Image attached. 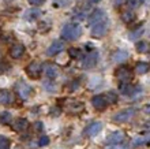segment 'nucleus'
Segmentation results:
<instances>
[{"instance_id": "4be33fe9", "label": "nucleus", "mask_w": 150, "mask_h": 149, "mask_svg": "<svg viewBox=\"0 0 150 149\" xmlns=\"http://www.w3.org/2000/svg\"><path fill=\"white\" fill-rule=\"evenodd\" d=\"M41 15V11L40 10H28V11L25 12V18L28 21H34V19H37L38 16Z\"/></svg>"}, {"instance_id": "f3484780", "label": "nucleus", "mask_w": 150, "mask_h": 149, "mask_svg": "<svg viewBox=\"0 0 150 149\" xmlns=\"http://www.w3.org/2000/svg\"><path fill=\"white\" fill-rule=\"evenodd\" d=\"M14 101V97H12L11 92H8V90H0V104H3V106H10L12 104Z\"/></svg>"}, {"instance_id": "aec40b11", "label": "nucleus", "mask_w": 150, "mask_h": 149, "mask_svg": "<svg viewBox=\"0 0 150 149\" xmlns=\"http://www.w3.org/2000/svg\"><path fill=\"white\" fill-rule=\"evenodd\" d=\"M87 11H89V6H81V7H78V8H75L74 10V16L76 18V19L82 21V19L86 18Z\"/></svg>"}, {"instance_id": "dca6fc26", "label": "nucleus", "mask_w": 150, "mask_h": 149, "mask_svg": "<svg viewBox=\"0 0 150 149\" xmlns=\"http://www.w3.org/2000/svg\"><path fill=\"white\" fill-rule=\"evenodd\" d=\"M45 74L49 78V81L55 79L57 75H59V68L56 64H51V63H47L45 64Z\"/></svg>"}, {"instance_id": "ea45409f", "label": "nucleus", "mask_w": 150, "mask_h": 149, "mask_svg": "<svg viewBox=\"0 0 150 149\" xmlns=\"http://www.w3.org/2000/svg\"><path fill=\"white\" fill-rule=\"evenodd\" d=\"M15 149H23V148H21V146H16V148Z\"/></svg>"}, {"instance_id": "2eb2a0df", "label": "nucleus", "mask_w": 150, "mask_h": 149, "mask_svg": "<svg viewBox=\"0 0 150 149\" xmlns=\"http://www.w3.org/2000/svg\"><path fill=\"white\" fill-rule=\"evenodd\" d=\"M28 127H29V120L25 118H18L12 123V129L18 131V133H22L25 130H28Z\"/></svg>"}, {"instance_id": "72a5a7b5", "label": "nucleus", "mask_w": 150, "mask_h": 149, "mask_svg": "<svg viewBox=\"0 0 150 149\" xmlns=\"http://www.w3.org/2000/svg\"><path fill=\"white\" fill-rule=\"evenodd\" d=\"M8 71H10V64H7V63H4V62H0V74H6Z\"/></svg>"}, {"instance_id": "c756f323", "label": "nucleus", "mask_w": 150, "mask_h": 149, "mask_svg": "<svg viewBox=\"0 0 150 149\" xmlns=\"http://www.w3.org/2000/svg\"><path fill=\"white\" fill-rule=\"evenodd\" d=\"M78 88H79V81H78V79L71 81V82L67 85V90H68V92H75Z\"/></svg>"}, {"instance_id": "e433bc0d", "label": "nucleus", "mask_w": 150, "mask_h": 149, "mask_svg": "<svg viewBox=\"0 0 150 149\" xmlns=\"http://www.w3.org/2000/svg\"><path fill=\"white\" fill-rule=\"evenodd\" d=\"M123 3H124V0H113V6H115L116 8H119Z\"/></svg>"}, {"instance_id": "20e7f679", "label": "nucleus", "mask_w": 150, "mask_h": 149, "mask_svg": "<svg viewBox=\"0 0 150 149\" xmlns=\"http://www.w3.org/2000/svg\"><path fill=\"white\" fill-rule=\"evenodd\" d=\"M115 77L122 83H130L131 79H132V71L127 66H120L115 73Z\"/></svg>"}, {"instance_id": "393cba45", "label": "nucleus", "mask_w": 150, "mask_h": 149, "mask_svg": "<svg viewBox=\"0 0 150 149\" xmlns=\"http://www.w3.org/2000/svg\"><path fill=\"white\" fill-rule=\"evenodd\" d=\"M104 98H105L108 106L109 104H115V103L117 101V94L115 93V92H112V90H109V92H107V94H104Z\"/></svg>"}, {"instance_id": "6ab92c4d", "label": "nucleus", "mask_w": 150, "mask_h": 149, "mask_svg": "<svg viewBox=\"0 0 150 149\" xmlns=\"http://www.w3.org/2000/svg\"><path fill=\"white\" fill-rule=\"evenodd\" d=\"M137 89H138V88L132 86L131 83H120V86H119V90H120L123 94H126V96H132V94L137 92Z\"/></svg>"}, {"instance_id": "473e14b6", "label": "nucleus", "mask_w": 150, "mask_h": 149, "mask_svg": "<svg viewBox=\"0 0 150 149\" xmlns=\"http://www.w3.org/2000/svg\"><path fill=\"white\" fill-rule=\"evenodd\" d=\"M38 145L40 146L49 145V137H48V135H41V138L38 140Z\"/></svg>"}, {"instance_id": "c9c22d12", "label": "nucleus", "mask_w": 150, "mask_h": 149, "mask_svg": "<svg viewBox=\"0 0 150 149\" xmlns=\"http://www.w3.org/2000/svg\"><path fill=\"white\" fill-rule=\"evenodd\" d=\"M32 6H42L45 3V0H28Z\"/></svg>"}, {"instance_id": "58836bf2", "label": "nucleus", "mask_w": 150, "mask_h": 149, "mask_svg": "<svg viewBox=\"0 0 150 149\" xmlns=\"http://www.w3.org/2000/svg\"><path fill=\"white\" fill-rule=\"evenodd\" d=\"M90 3H98V1H101V0H89Z\"/></svg>"}, {"instance_id": "412c9836", "label": "nucleus", "mask_w": 150, "mask_h": 149, "mask_svg": "<svg viewBox=\"0 0 150 149\" xmlns=\"http://www.w3.org/2000/svg\"><path fill=\"white\" fill-rule=\"evenodd\" d=\"M120 16H122L123 22L127 24V25H130L131 22H134L135 21V14H134V11H131V10H126V11H123Z\"/></svg>"}, {"instance_id": "6e6552de", "label": "nucleus", "mask_w": 150, "mask_h": 149, "mask_svg": "<svg viewBox=\"0 0 150 149\" xmlns=\"http://www.w3.org/2000/svg\"><path fill=\"white\" fill-rule=\"evenodd\" d=\"M97 62H98V52L91 51L90 53H87V55L85 56V59H83V62H82V67L86 68V70H90V68H93V67L97 64Z\"/></svg>"}, {"instance_id": "a211bd4d", "label": "nucleus", "mask_w": 150, "mask_h": 149, "mask_svg": "<svg viewBox=\"0 0 150 149\" xmlns=\"http://www.w3.org/2000/svg\"><path fill=\"white\" fill-rule=\"evenodd\" d=\"M128 59V52L126 51H116L112 53V60H113L115 63H124L126 60Z\"/></svg>"}, {"instance_id": "2f4dec72", "label": "nucleus", "mask_w": 150, "mask_h": 149, "mask_svg": "<svg viewBox=\"0 0 150 149\" xmlns=\"http://www.w3.org/2000/svg\"><path fill=\"white\" fill-rule=\"evenodd\" d=\"M68 53H70V56H72V58H82V52L79 51V49H76V48H71V49L68 51Z\"/></svg>"}, {"instance_id": "4c0bfd02", "label": "nucleus", "mask_w": 150, "mask_h": 149, "mask_svg": "<svg viewBox=\"0 0 150 149\" xmlns=\"http://www.w3.org/2000/svg\"><path fill=\"white\" fill-rule=\"evenodd\" d=\"M42 129H44V125L41 123V122H37V123H36V130H38V131H42Z\"/></svg>"}, {"instance_id": "ddd939ff", "label": "nucleus", "mask_w": 150, "mask_h": 149, "mask_svg": "<svg viewBox=\"0 0 150 149\" xmlns=\"http://www.w3.org/2000/svg\"><path fill=\"white\" fill-rule=\"evenodd\" d=\"M105 19V14H104L103 10H96V11H93L90 14V16H89V25H96L98 24V22H101V21Z\"/></svg>"}, {"instance_id": "5701e85b", "label": "nucleus", "mask_w": 150, "mask_h": 149, "mask_svg": "<svg viewBox=\"0 0 150 149\" xmlns=\"http://www.w3.org/2000/svg\"><path fill=\"white\" fill-rule=\"evenodd\" d=\"M135 71H137L139 75L146 74L147 71H149V64H147L146 62H139V63H137V66H135Z\"/></svg>"}, {"instance_id": "a878e982", "label": "nucleus", "mask_w": 150, "mask_h": 149, "mask_svg": "<svg viewBox=\"0 0 150 149\" xmlns=\"http://www.w3.org/2000/svg\"><path fill=\"white\" fill-rule=\"evenodd\" d=\"M12 119V115L8 112V111H3V112H0V123L1 125H8Z\"/></svg>"}, {"instance_id": "7ed1b4c3", "label": "nucleus", "mask_w": 150, "mask_h": 149, "mask_svg": "<svg viewBox=\"0 0 150 149\" xmlns=\"http://www.w3.org/2000/svg\"><path fill=\"white\" fill-rule=\"evenodd\" d=\"M137 114V111L134 108H126V110H122L120 112L115 114L112 116V120L115 123H124V122H128L130 119H132Z\"/></svg>"}, {"instance_id": "bb28decb", "label": "nucleus", "mask_w": 150, "mask_h": 149, "mask_svg": "<svg viewBox=\"0 0 150 149\" xmlns=\"http://www.w3.org/2000/svg\"><path fill=\"white\" fill-rule=\"evenodd\" d=\"M137 51H138L139 53H147V52H149V44H147L146 41H139V43L137 44Z\"/></svg>"}, {"instance_id": "4468645a", "label": "nucleus", "mask_w": 150, "mask_h": 149, "mask_svg": "<svg viewBox=\"0 0 150 149\" xmlns=\"http://www.w3.org/2000/svg\"><path fill=\"white\" fill-rule=\"evenodd\" d=\"M25 53V47L22 44H14L10 49V56H11L12 59H19L22 58Z\"/></svg>"}, {"instance_id": "39448f33", "label": "nucleus", "mask_w": 150, "mask_h": 149, "mask_svg": "<svg viewBox=\"0 0 150 149\" xmlns=\"http://www.w3.org/2000/svg\"><path fill=\"white\" fill-rule=\"evenodd\" d=\"M15 90L22 100H28L33 93V89L26 82H23V81H19V82L15 83Z\"/></svg>"}, {"instance_id": "f257e3e1", "label": "nucleus", "mask_w": 150, "mask_h": 149, "mask_svg": "<svg viewBox=\"0 0 150 149\" xmlns=\"http://www.w3.org/2000/svg\"><path fill=\"white\" fill-rule=\"evenodd\" d=\"M82 34V29L76 24H67L62 29V37L66 41H76Z\"/></svg>"}, {"instance_id": "9d476101", "label": "nucleus", "mask_w": 150, "mask_h": 149, "mask_svg": "<svg viewBox=\"0 0 150 149\" xmlns=\"http://www.w3.org/2000/svg\"><path fill=\"white\" fill-rule=\"evenodd\" d=\"M103 130V123L101 122H91L90 125L85 129V135L87 137H94Z\"/></svg>"}, {"instance_id": "f8f14e48", "label": "nucleus", "mask_w": 150, "mask_h": 149, "mask_svg": "<svg viewBox=\"0 0 150 149\" xmlns=\"http://www.w3.org/2000/svg\"><path fill=\"white\" fill-rule=\"evenodd\" d=\"M91 104H93V107H94L97 111H103L108 107V104H107V101H105V98H104L103 94L94 96V97L91 98Z\"/></svg>"}, {"instance_id": "c85d7f7f", "label": "nucleus", "mask_w": 150, "mask_h": 149, "mask_svg": "<svg viewBox=\"0 0 150 149\" xmlns=\"http://www.w3.org/2000/svg\"><path fill=\"white\" fill-rule=\"evenodd\" d=\"M11 146V141L4 135H0V149H10Z\"/></svg>"}, {"instance_id": "423d86ee", "label": "nucleus", "mask_w": 150, "mask_h": 149, "mask_svg": "<svg viewBox=\"0 0 150 149\" xmlns=\"http://www.w3.org/2000/svg\"><path fill=\"white\" fill-rule=\"evenodd\" d=\"M41 73H42V67L38 62H32L26 66V74L32 79H40Z\"/></svg>"}, {"instance_id": "9b49d317", "label": "nucleus", "mask_w": 150, "mask_h": 149, "mask_svg": "<svg viewBox=\"0 0 150 149\" xmlns=\"http://www.w3.org/2000/svg\"><path fill=\"white\" fill-rule=\"evenodd\" d=\"M123 141H124V134L122 131H115L105 140V144L107 145H116V144H120Z\"/></svg>"}, {"instance_id": "0eeeda50", "label": "nucleus", "mask_w": 150, "mask_h": 149, "mask_svg": "<svg viewBox=\"0 0 150 149\" xmlns=\"http://www.w3.org/2000/svg\"><path fill=\"white\" fill-rule=\"evenodd\" d=\"M107 31H108V21L104 19V21H101V22H98V24L93 25V28H91V36L100 38V37H104V36L107 34Z\"/></svg>"}, {"instance_id": "cd10ccee", "label": "nucleus", "mask_w": 150, "mask_h": 149, "mask_svg": "<svg viewBox=\"0 0 150 149\" xmlns=\"http://www.w3.org/2000/svg\"><path fill=\"white\" fill-rule=\"evenodd\" d=\"M126 3H127V6H128V8H131V11H132V10L139 8L141 6H142L143 0H127Z\"/></svg>"}, {"instance_id": "1a4fd4ad", "label": "nucleus", "mask_w": 150, "mask_h": 149, "mask_svg": "<svg viewBox=\"0 0 150 149\" xmlns=\"http://www.w3.org/2000/svg\"><path fill=\"white\" fill-rule=\"evenodd\" d=\"M64 43L63 41H60V40H56V41H53V43L48 47L47 49V55L48 56H55L57 55V53H60V52L64 51Z\"/></svg>"}, {"instance_id": "7c9ffc66", "label": "nucleus", "mask_w": 150, "mask_h": 149, "mask_svg": "<svg viewBox=\"0 0 150 149\" xmlns=\"http://www.w3.org/2000/svg\"><path fill=\"white\" fill-rule=\"evenodd\" d=\"M107 149H130V146H128L127 142H120V144H116V145H111Z\"/></svg>"}, {"instance_id": "b1692460", "label": "nucleus", "mask_w": 150, "mask_h": 149, "mask_svg": "<svg viewBox=\"0 0 150 149\" xmlns=\"http://www.w3.org/2000/svg\"><path fill=\"white\" fill-rule=\"evenodd\" d=\"M149 142V135H142V137H137L132 141V146L134 148H138V146H142V145H146Z\"/></svg>"}, {"instance_id": "f704fd0d", "label": "nucleus", "mask_w": 150, "mask_h": 149, "mask_svg": "<svg viewBox=\"0 0 150 149\" xmlns=\"http://www.w3.org/2000/svg\"><path fill=\"white\" fill-rule=\"evenodd\" d=\"M60 112H62L60 107H53V108L51 110V115H52V116H59Z\"/></svg>"}, {"instance_id": "f03ea898", "label": "nucleus", "mask_w": 150, "mask_h": 149, "mask_svg": "<svg viewBox=\"0 0 150 149\" xmlns=\"http://www.w3.org/2000/svg\"><path fill=\"white\" fill-rule=\"evenodd\" d=\"M60 110L66 111V112L70 115H78L85 110V104L78 101V100H74V98H66V100H63V103H62Z\"/></svg>"}]
</instances>
